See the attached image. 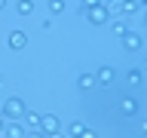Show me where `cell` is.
I'll use <instances>...</instances> for the list:
<instances>
[{
    "label": "cell",
    "mask_w": 147,
    "mask_h": 138,
    "mask_svg": "<svg viewBox=\"0 0 147 138\" xmlns=\"http://www.w3.org/2000/svg\"><path fill=\"white\" fill-rule=\"evenodd\" d=\"M25 98H16V95H12V98H6L3 101V120H12V123H18V120L25 117Z\"/></svg>",
    "instance_id": "cell-1"
},
{
    "label": "cell",
    "mask_w": 147,
    "mask_h": 138,
    "mask_svg": "<svg viewBox=\"0 0 147 138\" xmlns=\"http://www.w3.org/2000/svg\"><path fill=\"white\" fill-rule=\"evenodd\" d=\"M40 129H43V135H55V132H61V120L55 114H43L40 117Z\"/></svg>",
    "instance_id": "cell-2"
},
{
    "label": "cell",
    "mask_w": 147,
    "mask_h": 138,
    "mask_svg": "<svg viewBox=\"0 0 147 138\" xmlns=\"http://www.w3.org/2000/svg\"><path fill=\"white\" fill-rule=\"evenodd\" d=\"M86 18H89V25H104L107 22V9H104V3L101 6H92V9H86Z\"/></svg>",
    "instance_id": "cell-3"
},
{
    "label": "cell",
    "mask_w": 147,
    "mask_h": 138,
    "mask_svg": "<svg viewBox=\"0 0 147 138\" xmlns=\"http://www.w3.org/2000/svg\"><path fill=\"white\" fill-rule=\"evenodd\" d=\"M123 46H126L129 52H138V49H141V34H138V31H126V34H123Z\"/></svg>",
    "instance_id": "cell-4"
},
{
    "label": "cell",
    "mask_w": 147,
    "mask_h": 138,
    "mask_svg": "<svg viewBox=\"0 0 147 138\" xmlns=\"http://www.w3.org/2000/svg\"><path fill=\"white\" fill-rule=\"evenodd\" d=\"M107 83H113V68L101 64V68H98V74H95V86H107Z\"/></svg>",
    "instance_id": "cell-5"
},
{
    "label": "cell",
    "mask_w": 147,
    "mask_h": 138,
    "mask_svg": "<svg viewBox=\"0 0 147 138\" xmlns=\"http://www.w3.org/2000/svg\"><path fill=\"white\" fill-rule=\"evenodd\" d=\"M25 43H28V37H25V31H12L9 34V49H25Z\"/></svg>",
    "instance_id": "cell-6"
},
{
    "label": "cell",
    "mask_w": 147,
    "mask_h": 138,
    "mask_svg": "<svg viewBox=\"0 0 147 138\" xmlns=\"http://www.w3.org/2000/svg\"><path fill=\"white\" fill-rule=\"evenodd\" d=\"M0 138H25V126H22V123H9Z\"/></svg>",
    "instance_id": "cell-7"
},
{
    "label": "cell",
    "mask_w": 147,
    "mask_h": 138,
    "mask_svg": "<svg viewBox=\"0 0 147 138\" xmlns=\"http://www.w3.org/2000/svg\"><path fill=\"white\" fill-rule=\"evenodd\" d=\"M77 89L92 92V89H95V74H80V80H77Z\"/></svg>",
    "instance_id": "cell-8"
},
{
    "label": "cell",
    "mask_w": 147,
    "mask_h": 138,
    "mask_svg": "<svg viewBox=\"0 0 147 138\" xmlns=\"http://www.w3.org/2000/svg\"><path fill=\"white\" fill-rule=\"evenodd\" d=\"M104 9H107V16H110V18H119V16H123V0H110Z\"/></svg>",
    "instance_id": "cell-9"
},
{
    "label": "cell",
    "mask_w": 147,
    "mask_h": 138,
    "mask_svg": "<svg viewBox=\"0 0 147 138\" xmlns=\"http://www.w3.org/2000/svg\"><path fill=\"white\" fill-rule=\"evenodd\" d=\"M119 110H123L126 117H132V114H138V101H135V98H123V104H119Z\"/></svg>",
    "instance_id": "cell-10"
},
{
    "label": "cell",
    "mask_w": 147,
    "mask_h": 138,
    "mask_svg": "<svg viewBox=\"0 0 147 138\" xmlns=\"http://www.w3.org/2000/svg\"><path fill=\"white\" fill-rule=\"evenodd\" d=\"M16 9H18V16H31L34 12V0H18Z\"/></svg>",
    "instance_id": "cell-11"
},
{
    "label": "cell",
    "mask_w": 147,
    "mask_h": 138,
    "mask_svg": "<svg viewBox=\"0 0 147 138\" xmlns=\"http://www.w3.org/2000/svg\"><path fill=\"white\" fill-rule=\"evenodd\" d=\"M110 31H113V34L117 37H123L129 31V25H126V18H113V25H110Z\"/></svg>",
    "instance_id": "cell-12"
},
{
    "label": "cell",
    "mask_w": 147,
    "mask_h": 138,
    "mask_svg": "<svg viewBox=\"0 0 147 138\" xmlns=\"http://www.w3.org/2000/svg\"><path fill=\"white\" fill-rule=\"evenodd\" d=\"M31 129H40V114H34V110H25V117H22Z\"/></svg>",
    "instance_id": "cell-13"
},
{
    "label": "cell",
    "mask_w": 147,
    "mask_h": 138,
    "mask_svg": "<svg viewBox=\"0 0 147 138\" xmlns=\"http://www.w3.org/2000/svg\"><path fill=\"white\" fill-rule=\"evenodd\" d=\"M83 129H86V126H83V123H77V120H74L71 126H67V138H80V135H83Z\"/></svg>",
    "instance_id": "cell-14"
},
{
    "label": "cell",
    "mask_w": 147,
    "mask_h": 138,
    "mask_svg": "<svg viewBox=\"0 0 147 138\" xmlns=\"http://www.w3.org/2000/svg\"><path fill=\"white\" fill-rule=\"evenodd\" d=\"M138 9H141V6H138L135 0H123V16H135Z\"/></svg>",
    "instance_id": "cell-15"
},
{
    "label": "cell",
    "mask_w": 147,
    "mask_h": 138,
    "mask_svg": "<svg viewBox=\"0 0 147 138\" xmlns=\"http://www.w3.org/2000/svg\"><path fill=\"white\" fill-rule=\"evenodd\" d=\"M49 12H52V16H61L64 12V0H49Z\"/></svg>",
    "instance_id": "cell-16"
},
{
    "label": "cell",
    "mask_w": 147,
    "mask_h": 138,
    "mask_svg": "<svg viewBox=\"0 0 147 138\" xmlns=\"http://www.w3.org/2000/svg\"><path fill=\"white\" fill-rule=\"evenodd\" d=\"M129 83H132V86H138V83H141V71H138V68H132V71H129Z\"/></svg>",
    "instance_id": "cell-17"
},
{
    "label": "cell",
    "mask_w": 147,
    "mask_h": 138,
    "mask_svg": "<svg viewBox=\"0 0 147 138\" xmlns=\"http://www.w3.org/2000/svg\"><path fill=\"white\" fill-rule=\"evenodd\" d=\"M92 6H101V0H83V9H92Z\"/></svg>",
    "instance_id": "cell-18"
},
{
    "label": "cell",
    "mask_w": 147,
    "mask_h": 138,
    "mask_svg": "<svg viewBox=\"0 0 147 138\" xmlns=\"http://www.w3.org/2000/svg\"><path fill=\"white\" fill-rule=\"evenodd\" d=\"M80 138H98V135H95L92 129H83V135H80Z\"/></svg>",
    "instance_id": "cell-19"
},
{
    "label": "cell",
    "mask_w": 147,
    "mask_h": 138,
    "mask_svg": "<svg viewBox=\"0 0 147 138\" xmlns=\"http://www.w3.org/2000/svg\"><path fill=\"white\" fill-rule=\"evenodd\" d=\"M3 129H6V120H3V117H0V135H3Z\"/></svg>",
    "instance_id": "cell-20"
},
{
    "label": "cell",
    "mask_w": 147,
    "mask_h": 138,
    "mask_svg": "<svg viewBox=\"0 0 147 138\" xmlns=\"http://www.w3.org/2000/svg\"><path fill=\"white\" fill-rule=\"evenodd\" d=\"M43 138H64V135H61V132H55V135H43Z\"/></svg>",
    "instance_id": "cell-21"
},
{
    "label": "cell",
    "mask_w": 147,
    "mask_h": 138,
    "mask_svg": "<svg viewBox=\"0 0 147 138\" xmlns=\"http://www.w3.org/2000/svg\"><path fill=\"white\" fill-rule=\"evenodd\" d=\"M25 138H43V135H40V132H34V135H25Z\"/></svg>",
    "instance_id": "cell-22"
},
{
    "label": "cell",
    "mask_w": 147,
    "mask_h": 138,
    "mask_svg": "<svg viewBox=\"0 0 147 138\" xmlns=\"http://www.w3.org/2000/svg\"><path fill=\"white\" fill-rule=\"evenodd\" d=\"M3 9H6V0H0V12H3Z\"/></svg>",
    "instance_id": "cell-23"
},
{
    "label": "cell",
    "mask_w": 147,
    "mask_h": 138,
    "mask_svg": "<svg viewBox=\"0 0 147 138\" xmlns=\"http://www.w3.org/2000/svg\"><path fill=\"white\" fill-rule=\"evenodd\" d=\"M64 138H67V135H64Z\"/></svg>",
    "instance_id": "cell-24"
}]
</instances>
